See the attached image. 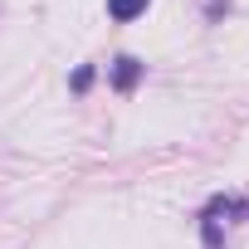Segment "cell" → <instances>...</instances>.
I'll return each mask as SVG.
<instances>
[{"mask_svg":"<svg viewBox=\"0 0 249 249\" xmlns=\"http://www.w3.org/2000/svg\"><path fill=\"white\" fill-rule=\"evenodd\" d=\"M137 78H142V64H137L132 54H122V59H117V69H112L117 93H132V88H137Z\"/></svg>","mask_w":249,"mask_h":249,"instance_id":"6da1fadb","label":"cell"},{"mask_svg":"<svg viewBox=\"0 0 249 249\" xmlns=\"http://www.w3.org/2000/svg\"><path fill=\"white\" fill-rule=\"evenodd\" d=\"M147 10V0H107V15L112 20H137Z\"/></svg>","mask_w":249,"mask_h":249,"instance_id":"7a4b0ae2","label":"cell"},{"mask_svg":"<svg viewBox=\"0 0 249 249\" xmlns=\"http://www.w3.org/2000/svg\"><path fill=\"white\" fill-rule=\"evenodd\" d=\"M88 83H93V69H78V73H73V88H78V93H83V88H88Z\"/></svg>","mask_w":249,"mask_h":249,"instance_id":"3957f363","label":"cell"}]
</instances>
